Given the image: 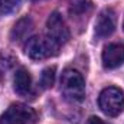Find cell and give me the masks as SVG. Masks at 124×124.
<instances>
[{
	"label": "cell",
	"mask_w": 124,
	"mask_h": 124,
	"mask_svg": "<svg viewBox=\"0 0 124 124\" xmlns=\"http://www.w3.org/2000/svg\"><path fill=\"white\" fill-rule=\"evenodd\" d=\"M59 48L61 45H58L51 36L40 35V36H32L26 40L25 52L32 59L42 61V59H48L51 56L58 55Z\"/></svg>",
	"instance_id": "obj_1"
},
{
	"label": "cell",
	"mask_w": 124,
	"mask_h": 124,
	"mask_svg": "<svg viewBox=\"0 0 124 124\" xmlns=\"http://www.w3.org/2000/svg\"><path fill=\"white\" fill-rule=\"evenodd\" d=\"M61 91L69 101L79 102L85 97V81L79 71L68 68L61 77Z\"/></svg>",
	"instance_id": "obj_2"
},
{
	"label": "cell",
	"mask_w": 124,
	"mask_h": 124,
	"mask_svg": "<svg viewBox=\"0 0 124 124\" xmlns=\"http://www.w3.org/2000/svg\"><path fill=\"white\" fill-rule=\"evenodd\" d=\"M98 105L105 116L117 117L124 111V93L117 87H107L98 97Z\"/></svg>",
	"instance_id": "obj_3"
},
{
	"label": "cell",
	"mask_w": 124,
	"mask_h": 124,
	"mask_svg": "<svg viewBox=\"0 0 124 124\" xmlns=\"http://www.w3.org/2000/svg\"><path fill=\"white\" fill-rule=\"evenodd\" d=\"M38 123V114L36 111L26 105V104H12L1 116L0 124H36Z\"/></svg>",
	"instance_id": "obj_4"
},
{
	"label": "cell",
	"mask_w": 124,
	"mask_h": 124,
	"mask_svg": "<svg viewBox=\"0 0 124 124\" xmlns=\"http://www.w3.org/2000/svg\"><path fill=\"white\" fill-rule=\"evenodd\" d=\"M46 28H48V36H51L58 45H63L68 42L69 39V31L62 19V16L58 12H54L46 22Z\"/></svg>",
	"instance_id": "obj_5"
},
{
	"label": "cell",
	"mask_w": 124,
	"mask_h": 124,
	"mask_svg": "<svg viewBox=\"0 0 124 124\" xmlns=\"http://www.w3.org/2000/svg\"><path fill=\"white\" fill-rule=\"evenodd\" d=\"M124 63V45L123 43H110L102 51V65L107 69L118 68Z\"/></svg>",
	"instance_id": "obj_6"
},
{
	"label": "cell",
	"mask_w": 124,
	"mask_h": 124,
	"mask_svg": "<svg viewBox=\"0 0 124 124\" xmlns=\"http://www.w3.org/2000/svg\"><path fill=\"white\" fill-rule=\"evenodd\" d=\"M116 29V13L113 9H104L95 22V35L98 38H107Z\"/></svg>",
	"instance_id": "obj_7"
},
{
	"label": "cell",
	"mask_w": 124,
	"mask_h": 124,
	"mask_svg": "<svg viewBox=\"0 0 124 124\" xmlns=\"http://www.w3.org/2000/svg\"><path fill=\"white\" fill-rule=\"evenodd\" d=\"M13 88L19 95L26 97V98L33 94V91H32V77L28 72V69L19 68L16 71L15 79H13Z\"/></svg>",
	"instance_id": "obj_8"
},
{
	"label": "cell",
	"mask_w": 124,
	"mask_h": 124,
	"mask_svg": "<svg viewBox=\"0 0 124 124\" xmlns=\"http://www.w3.org/2000/svg\"><path fill=\"white\" fill-rule=\"evenodd\" d=\"M33 31V22H32L29 17H23L20 19L12 29V33H10V38L12 40L15 42H22V40H28L31 32Z\"/></svg>",
	"instance_id": "obj_9"
},
{
	"label": "cell",
	"mask_w": 124,
	"mask_h": 124,
	"mask_svg": "<svg viewBox=\"0 0 124 124\" xmlns=\"http://www.w3.org/2000/svg\"><path fill=\"white\" fill-rule=\"evenodd\" d=\"M55 66H49L46 69L42 71V75H40V85L42 88H51L55 82Z\"/></svg>",
	"instance_id": "obj_10"
},
{
	"label": "cell",
	"mask_w": 124,
	"mask_h": 124,
	"mask_svg": "<svg viewBox=\"0 0 124 124\" xmlns=\"http://www.w3.org/2000/svg\"><path fill=\"white\" fill-rule=\"evenodd\" d=\"M15 62H16V59H15L10 54L1 52V54H0V75L6 74V72L15 65Z\"/></svg>",
	"instance_id": "obj_11"
},
{
	"label": "cell",
	"mask_w": 124,
	"mask_h": 124,
	"mask_svg": "<svg viewBox=\"0 0 124 124\" xmlns=\"http://www.w3.org/2000/svg\"><path fill=\"white\" fill-rule=\"evenodd\" d=\"M20 4V0H0V16L15 12Z\"/></svg>",
	"instance_id": "obj_12"
},
{
	"label": "cell",
	"mask_w": 124,
	"mask_h": 124,
	"mask_svg": "<svg viewBox=\"0 0 124 124\" xmlns=\"http://www.w3.org/2000/svg\"><path fill=\"white\" fill-rule=\"evenodd\" d=\"M87 124H108V123L102 121V120H101V118H98V117H90V118H88V121H87Z\"/></svg>",
	"instance_id": "obj_13"
},
{
	"label": "cell",
	"mask_w": 124,
	"mask_h": 124,
	"mask_svg": "<svg viewBox=\"0 0 124 124\" xmlns=\"http://www.w3.org/2000/svg\"><path fill=\"white\" fill-rule=\"evenodd\" d=\"M123 26H124V25H123Z\"/></svg>",
	"instance_id": "obj_14"
}]
</instances>
